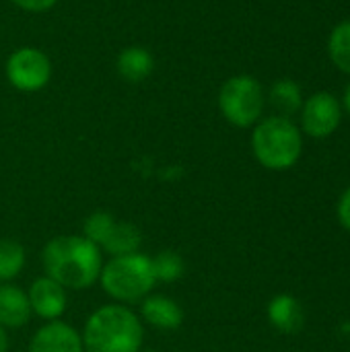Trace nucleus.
<instances>
[{
    "label": "nucleus",
    "mask_w": 350,
    "mask_h": 352,
    "mask_svg": "<svg viewBox=\"0 0 350 352\" xmlns=\"http://www.w3.org/2000/svg\"><path fill=\"white\" fill-rule=\"evenodd\" d=\"M45 276L70 291L91 289L103 268L101 250L83 235H58L41 252Z\"/></svg>",
    "instance_id": "obj_1"
},
{
    "label": "nucleus",
    "mask_w": 350,
    "mask_h": 352,
    "mask_svg": "<svg viewBox=\"0 0 350 352\" xmlns=\"http://www.w3.org/2000/svg\"><path fill=\"white\" fill-rule=\"evenodd\" d=\"M80 336L85 352H140L144 328L132 309L113 303L95 309Z\"/></svg>",
    "instance_id": "obj_2"
},
{
    "label": "nucleus",
    "mask_w": 350,
    "mask_h": 352,
    "mask_svg": "<svg viewBox=\"0 0 350 352\" xmlns=\"http://www.w3.org/2000/svg\"><path fill=\"white\" fill-rule=\"evenodd\" d=\"M252 151L258 163L272 171L291 169L303 151L301 130L289 120L281 116H272L262 120L252 134Z\"/></svg>",
    "instance_id": "obj_3"
},
{
    "label": "nucleus",
    "mask_w": 350,
    "mask_h": 352,
    "mask_svg": "<svg viewBox=\"0 0 350 352\" xmlns=\"http://www.w3.org/2000/svg\"><path fill=\"white\" fill-rule=\"evenodd\" d=\"M99 283L103 291L120 305L142 301L157 285L153 260L140 252L111 258L103 264Z\"/></svg>",
    "instance_id": "obj_4"
},
{
    "label": "nucleus",
    "mask_w": 350,
    "mask_h": 352,
    "mask_svg": "<svg viewBox=\"0 0 350 352\" xmlns=\"http://www.w3.org/2000/svg\"><path fill=\"white\" fill-rule=\"evenodd\" d=\"M264 103L262 85L250 74L231 76L219 91V109L223 118L237 128L254 126L262 118Z\"/></svg>",
    "instance_id": "obj_5"
},
{
    "label": "nucleus",
    "mask_w": 350,
    "mask_h": 352,
    "mask_svg": "<svg viewBox=\"0 0 350 352\" xmlns=\"http://www.w3.org/2000/svg\"><path fill=\"white\" fill-rule=\"evenodd\" d=\"M6 78L23 93L39 91L52 78V62L37 47H19L6 60Z\"/></svg>",
    "instance_id": "obj_6"
},
{
    "label": "nucleus",
    "mask_w": 350,
    "mask_h": 352,
    "mask_svg": "<svg viewBox=\"0 0 350 352\" xmlns=\"http://www.w3.org/2000/svg\"><path fill=\"white\" fill-rule=\"evenodd\" d=\"M301 130L311 138H326L334 134L342 122L340 101L332 93H316L301 107Z\"/></svg>",
    "instance_id": "obj_7"
},
{
    "label": "nucleus",
    "mask_w": 350,
    "mask_h": 352,
    "mask_svg": "<svg viewBox=\"0 0 350 352\" xmlns=\"http://www.w3.org/2000/svg\"><path fill=\"white\" fill-rule=\"evenodd\" d=\"M27 299H29L31 311L37 318L47 320V322L60 320L68 307L66 289L58 285L56 280H52L50 276L35 278L27 291Z\"/></svg>",
    "instance_id": "obj_8"
},
{
    "label": "nucleus",
    "mask_w": 350,
    "mask_h": 352,
    "mask_svg": "<svg viewBox=\"0 0 350 352\" xmlns=\"http://www.w3.org/2000/svg\"><path fill=\"white\" fill-rule=\"evenodd\" d=\"M27 352H85V346L83 336L72 326L54 320L35 332Z\"/></svg>",
    "instance_id": "obj_9"
},
{
    "label": "nucleus",
    "mask_w": 350,
    "mask_h": 352,
    "mask_svg": "<svg viewBox=\"0 0 350 352\" xmlns=\"http://www.w3.org/2000/svg\"><path fill=\"white\" fill-rule=\"evenodd\" d=\"M142 320L157 330H177L184 324V309L179 303L165 295H149L140 307Z\"/></svg>",
    "instance_id": "obj_10"
},
{
    "label": "nucleus",
    "mask_w": 350,
    "mask_h": 352,
    "mask_svg": "<svg viewBox=\"0 0 350 352\" xmlns=\"http://www.w3.org/2000/svg\"><path fill=\"white\" fill-rule=\"evenodd\" d=\"M33 311L27 293L10 283H0V326L2 328H23L29 324Z\"/></svg>",
    "instance_id": "obj_11"
},
{
    "label": "nucleus",
    "mask_w": 350,
    "mask_h": 352,
    "mask_svg": "<svg viewBox=\"0 0 350 352\" xmlns=\"http://www.w3.org/2000/svg\"><path fill=\"white\" fill-rule=\"evenodd\" d=\"M268 320L283 334H295L305 324V311L293 295H276L268 303Z\"/></svg>",
    "instance_id": "obj_12"
},
{
    "label": "nucleus",
    "mask_w": 350,
    "mask_h": 352,
    "mask_svg": "<svg viewBox=\"0 0 350 352\" xmlns=\"http://www.w3.org/2000/svg\"><path fill=\"white\" fill-rule=\"evenodd\" d=\"M116 68L120 76L128 82H142L155 68V58L146 47L130 45L120 52L116 60Z\"/></svg>",
    "instance_id": "obj_13"
},
{
    "label": "nucleus",
    "mask_w": 350,
    "mask_h": 352,
    "mask_svg": "<svg viewBox=\"0 0 350 352\" xmlns=\"http://www.w3.org/2000/svg\"><path fill=\"white\" fill-rule=\"evenodd\" d=\"M142 245V233L136 225L126 223V221H116L109 237L105 239V243L101 245L103 252H107L111 258L118 256H128V254H136L140 252Z\"/></svg>",
    "instance_id": "obj_14"
},
{
    "label": "nucleus",
    "mask_w": 350,
    "mask_h": 352,
    "mask_svg": "<svg viewBox=\"0 0 350 352\" xmlns=\"http://www.w3.org/2000/svg\"><path fill=\"white\" fill-rule=\"evenodd\" d=\"M270 105L276 109V113L281 118H289L293 113H299L303 107V93L301 87L293 80V78H281L270 87L268 93Z\"/></svg>",
    "instance_id": "obj_15"
},
{
    "label": "nucleus",
    "mask_w": 350,
    "mask_h": 352,
    "mask_svg": "<svg viewBox=\"0 0 350 352\" xmlns=\"http://www.w3.org/2000/svg\"><path fill=\"white\" fill-rule=\"evenodd\" d=\"M25 248L14 239H0V283H10L25 268Z\"/></svg>",
    "instance_id": "obj_16"
},
{
    "label": "nucleus",
    "mask_w": 350,
    "mask_h": 352,
    "mask_svg": "<svg viewBox=\"0 0 350 352\" xmlns=\"http://www.w3.org/2000/svg\"><path fill=\"white\" fill-rule=\"evenodd\" d=\"M328 52L338 70L350 74V21L336 25L328 39Z\"/></svg>",
    "instance_id": "obj_17"
},
{
    "label": "nucleus",
    "mask_w": 350,
    "mask_h": 352,
    "mask_svg": "<svg viewBox=\"0 0 350 352\" xmlns=\"http://www.w3.org/2000/svg\"><path fill=\"white\" fill-rule=\"evenodd\" d=\"M153 260V270H155V278L157 283H175L184 276L186 272V264L184 258L173 252V250H165L159 252Z\"/></svg>",
    "instance_id": "obj_18"
},
{
    "label": "nucleus",
    "mask_w": 350,
    "mask_h": 352,
    "mask_svg": "<svg viewBox=\"0 0 350 352\" xmlns=\"http://www.w3.org/2000/svg\"><path fill=\"white\" fill-rule=\"evenodd\" d=\"M113 225H116L113 214H109L105 210H97V212H93V214H89L85 219V223H83V237L89 239L91 243H95L101 250V245L109 237Z\"/></svg>",
    "instance_id": "obj_19"
},
{
    "label": "nucleus",
    "mask_w": 350,
    "mask_h": 352,
    "mask_svg": "<svg viewBox=\"0 0 350 352\" xmlns=\"http://www.w3.org/2000/svg\"><path fill=\"white\" fill-rule=\"evenodd\" d=\"M19 8L29 10V12H43L50 10L58 0H12Z\"/></svg>",
    "instance_id": "obj_20"
},
{
    "label": "nucleus",
    "mask_w": 350,
    "mask_h": 352,
    "mask_svg": "<svg viewBox=\"0 0 350 352\" xmlns=\"http://www.w3.org/2000/svg\"><path fill=\"white\" fill-rule=\"evenodd\" d=\"M338 219H340L342 227L350 231V188L342 194V198L338 202Z\"/></svg>",
    "instance_id": "obj_21"
},
{
    "label": "nucleus",
    "mask_w": 350,
    "mask_h": 352,
    "mask_svg": "<svg viewBox=\"0 0 350 352\" xmlns=\"http://www.w3.org/2000/svg\"><path fill=\"white\" fill-rule=\"evenodd\" d=\"M0 352H8V336L2 326H0Z\"/></svg>",
    "instance_id": "obj_22"
},
{
    "label": "nucleus",
    "mask_w": 350,
    "mask_h": 352,
    "mask_svg": "<svg viewBox=\"0 0 350 352\" xmlns=\"http://www.w3.org/2000/svg\"><path fill=\"white\" fill-rule=\"evenodd\" d=\"M344 109L349 111L350 116V85L347 87V91H344Z\"/></svg>",
    "instance_id": "obj_23"
},
{
    "label": "nucleus",
    "mask_w": 350,
    "mask_h": 352,
    "mask_svg": "<svg viewBox=\"0 0 350 352\" xmlns=\"http://www.w3.org/2000/svg\"><path fill=\"white\" fill-rule=\"evenodd\" d=\"M140 352H159V351H153V349H146V351H142V349H140Z\"/></svg>",
    "instance_id": "obj_24"
}]
</instances>
